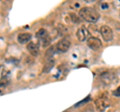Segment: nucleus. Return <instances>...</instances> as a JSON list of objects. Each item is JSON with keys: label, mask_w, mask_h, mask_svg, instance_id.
Segmentation results:
<instances>
[{"label": "nucleus", "mask_w": 120, "mask_h": 112, "mask_svg": "<svg viewBox=\"0 0 120 112\" xmlns=\"http://www.w3.org/2000/svg\"><path fill=\"white\" fill-rule=\"evenodd\" d=\"M95 104H96L97 110H98L99 112H102V111H104L105 109H106V108L109 107V102H108V100L105 99V98H99V99H97Z\"/></svg>", "instance_id": "obj_6"}, {"label": "nucleus", "mask_w": 120, "mask_h": 112, "mask_svg": "<svg viewBox=\"0 0 120 112\" xmlns=\"http://www.w3.org/2000/svg\"><path fill=\"white\" fill-rule=\"evenodd\" d=\"M87 46L90 48V49L97 51L102 47V43H101L100 39H98L97 37L92 36V37H89L87 39Z\"/></svg>", "instance_id": "obj_4"}, {"label": "nucleus", "mask_w": 120, "mask_h": 112, "mask_svg": "<svg viewBox=\"0 0 120 112\" xmlns=\"http://www.w3.org/2000/svg\"><path fill=\"white\" fill-rule=\"evenodd\" d=\"M114 95L116 96H120V86L116 89V91H114Z\"/></svg>", "instance_id": "obj_10"}, {"label": "nucleus", "mask_w": 120, "mask_h": 112, "mask_svg": "<svg viewBox=\"0 0 120 112\" xmlns=\"http://www.w3.org/2000/svg\"><path fill=\"white\" fill-rule=\"evenodd\" d=\"M76 36H77V39L81 41V42H84V41L87 39V36H88V31L84 26H81L80 28H78V30L76 32Z\"/></svg>", "instance_id": "obj_7"}, {"label": "nucleus", "mask_w": 120, "mask_h": 112, "mask_svg": "<svg viewBox=\"0 0 120 112\" xmlns=\"http://www.w3.org/2000/svg\"><path fill=\"white\" fill-rule=\"evenodd\" d=\"M32 35L30 33H27V32H23V33H20L18 34L17 36V41L19 42L20 44H24V43H29L30 39H31Z\"/></svg>", "instance_id": "obj_9"}, {"label": "nucleus", "mask_w": 120, "mask_h": 112, "mask_svg": "<svg viewBox=\"0 0 120 112\" xmlns=\"http://www.w3.org/2000/svg\"><path fill=\"white\" fill-rule=\"evenodd\" d=\"M27 50L32 56H37L39 54V45L35 42H29L27 44Z\"/></svg>", "instance_id": "obj_8"}, {"label": "nucleus", "mask_w": 120, "mask_h": 112, "mask_svg": "<svg viewBox=\"0 0 120 112\" xmlns=\"http://www.w3.org/2000/svg\"><path fill=\"white\" fill-rule=\"evenodd\" d=\"M100 33H101V36L104 41L106 42H110V41L113 39V31L112 29L107 25H102L100 27Z\"/></svg>", "instance_id": "obj_3"}, {"label": "nucleus", "mask_w": 120, "mask_h": 112, "mask_svg": "<svg viewBox=\"0 0 120 112\" xmlns=\"http://www.w3.org/2000/svg\"><path fill=\"white\" fill-rule=\"evenodd\" d=\"M79 16L86 22L95 23L99 19V13L92 7H83L79 10Z\"/></svg>", "instance_id": "obj_1"}, {"label": "nucleus", "mask_w": 120, "mask_h": 112, "mask_svg": "<svg viewBox=\"0 0 120 112\" xmlns=\"http://www.w3.org/2000/svg\"><path fill=\"white\" fill-rule=\"evenodd\" d=\"M36 36H37V38H38L40 44L43 47H47L51 42V38L49 36V33L47 32V30H45L43 28H41L37 31Z\"/></svg>", "instance_id": "obj_2"}, {"label": "nucleus", "mask_w": 120, "mask_h": 112, "mask_svg": "<svg viewBox=\"0 0 120 112\" xmlns=\"http://www.w3.org/2000/svg\"><path fill=\"white\" fill-rule=\"evenodd\" d=\"M70 45H71V41H70L69 38H62L61 40L57 42L55 48L59 52H66L69 49Z\"/></svg>", "instance_id": "obj_5"}]
</instances>
